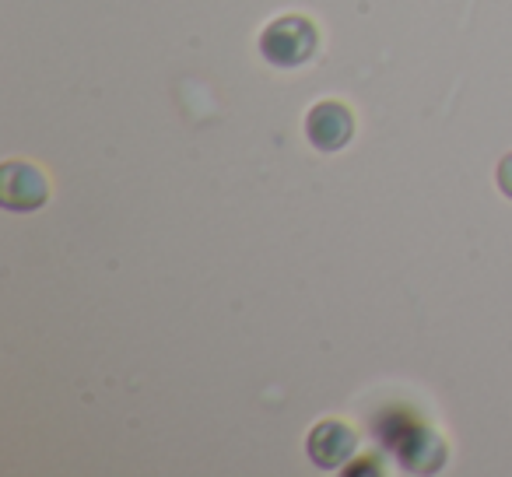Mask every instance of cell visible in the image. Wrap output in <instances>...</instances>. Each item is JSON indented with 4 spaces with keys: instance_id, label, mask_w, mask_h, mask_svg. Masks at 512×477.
I'll list each match as a JSON object with an SVG mask.
<instances>
[{
    "instance_id": "cell-4",
    "label": "cell",
    "mask_w": 512,
    "mask_h": 477,
    "mask_svg": "<svg viewBox=\"0 0 512 477\" xmlns=\"http://www.w3.org/2000/svg\"><path fill=\"white\" fill-rule=\"evenodd\" d=\"M355 446H358V435L351 432L344 421H320V425L309 432V442H306L313 463L323 470L341 467V463L355 453Z\"/></svg>"
},
{
    "instance_id": "cell-1",
    "label": "cell",
    "mask_w": 512,
    "mask_h": 477,
    "mask_svg": "<svg viewBox=\"0 0 512 477\" xmlns=\"http://www.w3.org/2000/svg\"><path fill=\"white\" fill-rule=\"evenodd\" d=\"M260 53L274 67H299L316 53V25L309 18H278L260 36Z\"/></svg>"
},
{
    "instance_id": "cell-3",
    "label": "cell",
    "mask_w": 512,
    "mask_h": 477,
    "mask_svg": "<svg viewBox=\"0 0 512 477\" xmlns=\"http://www.w3.org/2000/svg\"><path fill=\"white\" fill-rule=\"evenodd\" d=\"M46 193H50V186H46V176L36 165L8 162L0 169V197L11 211H36L46 200Z\"/></svg>"
},
{
    "instance_id": "cell-2",
    "label": "cell",
    "mask_w": 512,
    "mask_h": 477,
    "mask_svg": "<svg viewBox=\"0 0 512 477\" xmlns=\"http://www.w3.org/2000/svg\"><path fill=\"white\" fill-rule=\"evenodd\" d=\"M355 134V116L341 102H320L306 116V137L316 151H337Z\"/></svg>"
},
{
    "instance_id": "cell-5",
    "label": "cell",
    "mask_w": 512,
    "mask_h": 477,
    "mask_svg": "<svg viewBox=\"0 0 512 477\" xmlns=\"http://www.w3.org/2000/svg\"><path fill=\"white\" fill-rule=\"evenodd\" d=\"M498 186H502V193L512 197V155H505L502 165H498Z\"/></svg>"
}]
</instances>
